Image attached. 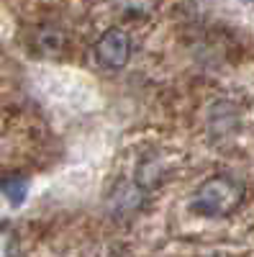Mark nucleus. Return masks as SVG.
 I'll return each instance as SVG.
<instances>
[{
    "instance_id": "obj_1",
    "label": "nucleus",
    "mask_w": 254,
    "mask_h": 257,
    "mask_svg": "<svg viewBox=\"0 0 254 257\" xmlns=\"http://www.w3.org/2000/svg\"><path fill=\"white\" fill-rule=\"evenodd\" d=\"M241 203H244V185L231 175H213L198 185L190 208L208 219H223L231 216Z\"/></svg>"
},
{
    "instance_id": "obj_2",
    "label": "nucleus",
    "mask_w": 254,
    "mask_h": 257,
    "mask_svg": "<svg viewBox=\"0 0 254 257\" xmlns=\"http://www.w3.org/2000/svg\"><path fill=\"white\" fill-rule=\"evenodd\" d=\"M131 52H134V41H131L129 31H123V29L105 31L95 44V59L105 70L126 67V62L131 59Z\"/></svg>"
},
{
    "instance_id": "obj_3",
    "label": "nucleus",
    "mask_w": 254,
    "mask_h": 257,
    "mask_svg": "<svg viewBox=\"0 0 254 257\" xmlns=\"http://www.w3.org/2000/svg\"><path fill=\"white\" fill-rule=\"evenodd\" d=\"M36 36H39V41H34V49L39 54H57L62 49V44H65L62 34L54 31V29H39Z\"/></svg>"
},
{
    "instance_id": "obj_4",
    "label": "nucleus",
    "mask_w": 254,
    "mask_h": 257,
    "mask_svg": "<svg viewBox=\"0 0 254 257\" xmlns=\"http://www.w3.org/2000/svg\"><path fill=\"white\" fill-rule=\"evenodd\" d=\"M0 190H3L6 196L11 198L13 206H18L21 201L26 198V183L21 180V178H8V180H3V183H0Z\"/></svg>"
},
{
    "instance_id": "obj_5",
    "label": "nucleus",
    "mask_w": 254,
    "mask_h": 257,
    "mask_svg": "<svg viewBox=\"0 0 254 257\" xmlns=\"http://www.w3.org/2000/svg\"><path fill=\"white\" fill-rule=\"evenodd\" d=\"M0 257H18V237L11 226H0Z\"/></svg>"
},
{
    "instance_id": "obj_6",
    "label": "nucleus",
    "mask_w": 254,
    "mask_h": 257,
    "mask_svg": "<svg viewBox=\"0 0 254 257\" xmlns=\"http://www.w3.org/2000/svg\"><path fill=\"white\" fill-rule=\"evenodd\" d=\"M246 3H254V0H246Z\"/></svg>"
}]
</instances>
